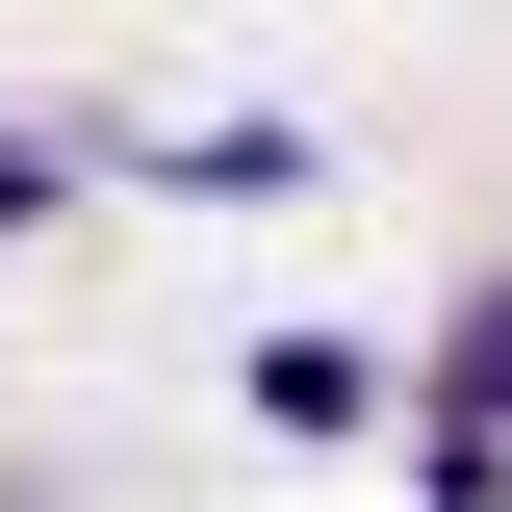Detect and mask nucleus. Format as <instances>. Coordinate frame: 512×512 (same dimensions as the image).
Here are the masks:
<instances>
[{
    "mask_svg": "<svg viewBox=\"0 0 512 512\" xmlns=\"http://www.w3.org/2000/svg\"><path fill=\"white\" fill-rule=\"evenodd\" d=\"M256 436H384V333H256Z\"/></svg>",
    "mask_w": 512,
    "mask_h": 512,
    "instance_id": "obj_2",
    "label": "nucleus"
},
{
    "mask_svg": "<svg viewBox=\"0 0 512 512\" xmlns=\"http://www.w3.org/2000/svg\"><path fill=\"white\" fill-rule=\"evenodd\" d=\"M128 180H154V205H308L333 128H256V103H231V128H128Z\"/></svg>",
    "mask_w": 512,
    "mask_h": 512,
    "instance_id": "obj_1",
    "label": "nucleus"
},
{
    "mask_svg": "<svg viewBox=\"0 0 512 512\" xmlns=\"http://www.w3.org/2000/svg\"><path fill=\"white\" fill-rule=\"evenodd\" d=\"M52 205H77V154H52V128H0V256L52 231Z\"/></svg>",
    "mask_w": 512,
    "mask_h": 512,
    "instance_id": "obj_3",
    "label": "nucleus"
}]
</instances>
